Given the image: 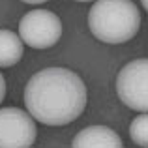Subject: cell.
Here are the masks:
<instances>
[{"label":"cell","instance_id":"cell-5","mask_svg":"<svg viewBox=\"0 0 148 148\" xmlns=\"http://www.w3.org/2000/svg\"><path fill=\"white\" fill-rule=\"evenodd\" d=\"M32 114L17 107L0 109V148H28L36 141Z\"/></svg>","mask_w":148,"mask_h":148},{"label":"cell","instance_id":"cell-3","mask_svg":"<svg viewBox=\"0 0 148 148\" xmlns=\"http://www.w3.org/2000/svg\"><path fill=\"white\" fill-rule=\"evenodd\" d=\"M62 36L60 17L49 10H32L19 23V38L32 49H49Z\"/></svg>","mask_w":148,"mask_h":148},{"label":"cell","instance_id":"cell-12","mask_svg":"<svg viewBox=\"0 0 148 148\" xmlns=\"http://www.w3.org/2000/svg\"><path fill=\"white\" fill-rule=\"evenodd\" d=\"M77 2H90V0H77Z\"/></svg>","mask_w":148,"mask_h":148},{"label":"cell","instance_id":"cell-2","mask_svg":"<svg viewBox=\"0 0 148 148\" xmlns=\"http://www.w3.org/2000/svg\"><path fill=\"white\" fill-rule=\"evenodd\" d=\"M90 32L105 43H126L141 26V13L133 0H96L88 11Z\"/></svg>","mask_w":148,"mask_h":148},{"label":"cell","instance_id":"cell-4","mask_svg":"<svg viewBox=\"0 0 148 148\" xmlns=\"http://www.w3.org/2000/svg\"><path fill=\"white\" fill-rule=\"evenodd\" d=\"M116 94L130 109L148 111V60L137 58L120 69L116 77Z\"/></svg>","mask_w":148,"mask_h":148},{"label":"cell","instance_id":"cell-9","mask_svg":"<svg viewBox=\"0 0 148 148\" xmlns=\"http://www.w3.org/2000/svg\"><path fill=\"white\" fill-rule=\"evenodd\" d=\"M4 96H6V81H4L2 73H0V103L4 101Z\"/></svg>","mask_w":148,"mask_h":148},{"label":"cell","instance_id":"cell-10","mask_svg":"<svg viewBox=\"0 0 148 148\" xmlns=\"http://www.w3.org/2000/svg\"><path fill=\"white\" fill-rule=\"evenodd\" d=\"M21 2H26V4H43L47 0H21Z\"/></svg>","mask_w":148,"mask_h":148},{"label":"cell","instance_id":"cell-7","mask_svg":"<svg viewBox=\"0 0 148 148\" xmlns=\"http://www.w3.org/2000/svg\"><path fill=\"white\" fill-rule=\"evenodd\" d=\"M23 40L11 30L0 28V68H11L23 58Z\"/></svg>","mask_w":148,"mask_h":148},{"label":"cell","instance_id":"cell-8","mask_svg":"<svg viewBox=\"0 0 148 148\" xmlns=\"http://www.w3.org/2000/svg\"><path fill=\"white\" fill-rule=\"evenodd\" d=\"M130 135H131V141L139 146H148V116L146 112H141V116L131 122L130 126Z\"/></svg>","mask_w":148,"mask_h":148},{"label":"cell","instance_id":"cell-6","mask_svg":"<svg viewBox=\"0 0 148 148\" xmlns=\"http://www.w3.org/2000/svg\"><path fill=\"white\" fill-rule=\"evenodd\" d=\"M73 148H122L124 143L116 131L107 126H90L81 130L71 141Z\"/></svg>","mask_w":148,"mask_h":148},{"label":"cell","instance_id":"cell-1","mask_svg":"<svg viewBox=\"0 0 148 148\" xmlns=\"http://www.w3.org/2000/svg\"><path fill=\"white\" fill-rule=\"evenodd\" d=\"M25 105L34 120L45 126H66L83 114L86 86L75 71L45 68L34 73L25 88Z\"/></svg>","mask_w":148,"mask_h":148},{"label":"cell","instance_id":"cell-11","mask_svg":"<svg viewBox=\"0 0 148 148\" xmlns=\"http://www.w3.org/2000/svg\"><path fill=\"white\" fill-rule=\"evenodd\" d=\"M141 4H143V8H145V10H148V0H141Z\"/></svg>","mask_w":148,"mask_h":148}]
</instances>
